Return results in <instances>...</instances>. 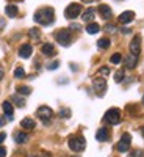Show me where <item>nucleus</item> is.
Instances as JSON below:
<instances>
[{
	"label": "nucleus",
	"mask_w": 144,
	"mask_h": 157,
	"mask_svg": "<svg viewBox=\"0 0 144 157\" xmlns=\"http://www.w3.org/2000/svg\"><path fill=\"white\" fill-rule=\"evenodd\" d=\"M54 21H55V11L50 6L41 8L35 13V22L41 24V25H50V24H54Z\"/></svg>",
	"instance_id": "f257e3e1"
},
{
	"label": "nucleus",
	"mask_w": 144,
	"mask_h": 157,
	"mask_svg": "<svg viewBox=\"0 0 144 157\" xmlns=\"http://www.w3.org/2000/svg\"><path fill=\"white\" fill-rule=\"evenodd\" d=\"M55 39L58 41V44L64 46V47H68L71 46L72 43V35H71V30L69 29H61L55 33Z\"/></svg>",
	"instance_id": "f03ea898"
},
{
	"label": "nucleus",
	"mask_w": 144,
	"mask_h": 157,
	"mask_svg": "<svg viewBox=\"0 0 144 157\" xmlns=\"http://www.w3.org/2000/svg\"><path fill=\"white\" fill-rule=\"evenodd\" d=\"M69 148L74 151V152H82L85 148H86V141H85V137L82 135H74L69 138Z\"/></svg>",
	"instance_id": "7ed1b4c3"
},
{
	"label": "nucleus",
	"mask_w": 144,
	"mask_h": 157,
	"mask_svg": "<svg viewBox=\"0 0 144 157\" xmlns=\"http://www.w3.org/2000/svg\"><path fill=\"white\" fill-rule=\"evenodd\" d=\"M36 115L44 124H49L52 121V118H54V110H52L50 107H47V105H41L36 110Z\"/></svg>",
	"instance_id": "20e7f679"
},
{
	"label": "nucleus",
	"mask_w": 144,
	"mask_h": 157,
	"mask_svg": "<svg viewBox=\"0 0 144 157\" xmlns=\"http://www.w3.org/2000/svg\"><path fill=\"white\" fill-rule=\"evenodd\" d=\"M103 121H105L107 124H111V126L119 124L121 123V112H119V109H110L105 113V116H103Z\"/></svg>",
	"instance_id": "39448f33"
},
{
	"label": "nucleus",
	"mask_w": 144,
	"mask_h": 157,
	"mask_svg": "<svg viewBox=\"0 0 144 157\" xmlns=\"http://www.w3.org/2000/svg\"><path fill=\"white\" fill-rule=\"evenodd\" d=\"M82 13V5L80 3H71L68 5V8L64 10V16H66L68 19H75L80 16Z\"/></svg>",
	"instance_id": "423d86ee"
},
{
	"label": "nucleus",
	"mask_w": 144,
	"mask_h": 157,
	"mask_svg": "<svg viewBox=\"0 0 144 157\" xmlns=\"http://www.w3.org/2000/svg\"><path fill=\"white\" fill-rule=\"evenodd\" d=\"M130 145H132V137H130V134H124L121 137V140L117 141L116 149L119 151V152H127L130 149Z\"/></svg>",
	"instance_id": "0eeeda50"
},
{
	"label": "nucleus",
	"mask_w": 144,
	"mask_h": 157,
	"mask_svg": "<svg viewBox=\"0 0 144 157\" xmlns=\"http://www.w3.org/2000/svg\"><path fill=\"white\" fill-rule=\"evenodd\" d=\"M93 86H94V91L99 96H103V93H105V90H107V80L102 77H96V78H93Z\"/></svg>",
	"instance_id": "6e6552de"
},
{
	"label": "nucleus",
	"mask_w": 144,
	"mask_h": 157,
	"mask_svg": "<svg viewBox=\"0 0 144 157\" xmlns=\"http://www.w3.org/2000/svg\"><path fill=\"white\" fill-rule=\"evenodd\" d=\"M139 50H141V36L136 35L132 39V43H130V52L135 54V55H139Z\"/></svg>",
	"instance_id": "1a4fd4ad"
},
{
	"label": "nucleus",
	"mask_w": 144,
	"mask_h": 157,
	"mask_svg": "<svg viewBox=\"0 0 144 157\" xmlns=\"http://www.w3.org/2000/svg\"><path fill=\"white\" fill-rule=\"evenodd\" d=\"M41 54H44L46 57H54L57 55V49L54 44H50V43H46L41 46Z\"/></svg>",
	"instance_id": "9d476101"
},
{
	"label": "nucleus",
	"mask_w": 144,
	"mask_h": 157,
	"mask_svg": "<svg viewBox=\"0 0 144 157\" xmlns=\"http://www.w3.org/2000/svg\"><path fill=\"white\" fill-rule=\"evenodd\" d=\"M133 19H135V13H133V11H124L122 14L117 17L119 24H124V25H125V24H130Z\"/></svg>",
	"instance_id": "9b49d317"
},
{
	"label": "nucleus",
	"mask_w": 144,
	"mask_h": 157,
	"mask_svg": "<svg viewBox=\"0 0 144 157\" xmlns=\"http://www.w3.org/2000/svg\"><path fill=\"white\" fill-rule=\"evenodd\" d=\"M124 63H125V68H128V69L136 68V64H138V55H135V54H128V55L125 57Z\"/></svg>",
	"instance_id": "f8f14e48"
},
{
	"label": "nucleus",
	"mask_w": 144,
	"mask_h": 157,
	"mask_svg": "<svg viewBox=\"0 0 144 157\" xmlns=\"http://www.w3.org/2000/svg\"><path fill=\"white\" fill-rule=\"evenodd\" d=\"M31 52H33V47L30 44H22L19 47V57L20 58H30L31 57Z\"/></svg>",
	"instance_id": "ddd939ff"
},
{
	"label": "nucleus",
	"mask_w": 144,
	"mask_h": 157,
	"mask_svg": "<svg viewBox=\"0 0 144 157\" xmlns=\"http://www.w3.org/2000/svg\"><path fill=\"white\" fill-rule=\"evenodd\" d=\"M2 109H3L5 116L8 118V121H11V120H13V113H14V109H13V104H11L9 101H5V102L2 104Z\"/></svg>",
	"instance_id": "4468645a"
},
{
	"label": "nucleus",
	"mask_w": 144,
	"mask_h": 157,
	"mask_svg": "<svg viewBox=\"0 0 144 157\" xmlns=\"http://www.w3.org/2000/svg\"><path fill=\"white\" fill-rule=\"evenodd\" d=\"M96 138H97V141H108L110 140V130L107 127H100L96 134Z\"/></svg>",
	"instance_id": "2eb2a0df"
},
{
	"label": "nucleus",
	"mask_w": 144,
	"mask_h": 157,
	"mask_svg": "<svg viewBox=\"0 0 144 157\" xmlns=\"http://www.w3.org/2000/svg\"><path fill=\"white\" fill-rule=\"evenodd\" d=\"M99 13H100V16L105 19V21L111 19V16H113V11H111V8L108 5H100L99 6Z\"/></svg>",
	"instance_id": "dca6fc26"
},
{
	"label": "nucleus",
	"mask_w": 144,
	"mask_h": 157,
	"mask_svg": "<svg viewBox=\"0 0 144 157\" xmlns=\"http://www.w3.org/2000/svg\"><path fill=\"white\" fill-rule=\"evenodd\" d=\"M96 17V10L94 8H88L85 13H83V16H82V19L85 21V22H93V19Z\"/></svg>",
	"instance_id": "f3484780"
},
{
	"label": "nucleus",
	"mask_w": 144,
	"mask_h": 157,
	"mask_svg": "<svg viewBox=\"0 0 144 157\" xmlns=\"http://www.w3.org/2000/svg\"><path fill=\"white\" fill-rule=\"evenodd\" d=\"M86 32H88L89 35H96V33L100 32V25L96 24V22H89V24L86 25Z\"/></svg>",
	"instance_id": "a211bd4d"
},
{
	"label": "nucleus",
	"mask_w": 144,
	"mask_h": 157,
	"mask_svg": "<svg viewBox=\"0 0 144 157\" xmlns=\"http://www.w3.org/2000/svg\"><path fill=\"white\" fill-rule=\"evenodd\" d=\"M14 140H16V143L22 145V143L28 141V134H25V132H16L14 134Z\"/></svg>",
	"instance_id": "6ab92c4d"
},
{
	"label": "nucleus",
	"mask_w": 144,
	"mask_h": 157,
	"mask_svg": "<svg viewBox=\"0 0 144 157\" xmlns=\"http://www.w3.org/2000/svg\"><path fill=\"white\" fill-rule=\"evenodd\" d=\"M20 126H22L24 129L31 130V129H35V121L31 120V118H24V120L20 121Z\"/></svg>",
	"instance_id": "aec40b11"
},
{
	"label": "nucleus",
	"mask_w": 144,
	"mask_h": 157,
	"mask_svg": "<svg viewBox=\"0 0 144 157\" xmlns=\"http://www.w3.org/2000/svg\"><path fill=\"white\" fill-rule=\"evenodd\" d=\"M5 13L9 16V17H14V16H17V13H19V10H17V6L16 5H8L6 8H5Z\"/></svg>",
	"instance_id": "412c9836"
},
{
	"label": "nucleus",
	"mask_w": 144,
	"mask_h": 157,
	"mask_svg": "<svg viewBox=\"0 0 144 157\" xmlns=\"http://www.w3.org/2000/svg\"><path fill=\"white\" fill-rule=\"evenodd\" d=\"M110 39L108 38H100L99 41H97V47L100 49V50H105V49H108L110 47Z\"/></svg>",
	"instance_id": "4be33fe9"
},
{
	"label": "nucleus",
	"mask_w": 144,
	"mask_h": 157,
	"mask_svg": "<svg viewBox=\"0 0 144 157\" xmlns=\"http://www.w3.org/2000/svg\"><path fill=\"white\" fill-rule=\"evenodd\" d=\"M17 93L22 96H28L31 93V90H30V86H17Z\"/></svg>",
	"instance_id": "5701e85b"
},
{
	"label": "nucleus",
	"mask_w": 144,
	"mask_h": 157,
	"mask_svg": "<svg viewBox=\"0 0 144 157\" xmlns=\"http://www.w3.org/2000/svg\"><path fill=\"white\" fill-rule=\"evenodd\" d=\"M125 78V72L121 69V71H117L116 74H114V80H116V83H121L122 80Z\"/></svg>",
	"instance_id": "b1692460"
},
{
	"label": "nucleus",
	"mask_w": 144,
	"mask_h": 157,
	"mask_svg": "<svg viewBox=\"0 0 144 157\" xmlns=\"http://www.w3.org/2000/svg\"><path fill=\"white\" fill-rule=\"evenodd\" d=\"M110 61H111L113 64H119V63L122 61V55H121V54H113L111 58H110Z\"/></svg>",
	"instance_id": "393cba45"
},
{
	"label": "nucleus",
	"mask_w": 144,
	"mask_h": 157,
	"mask_svg": "<svg viewBox=\"0 0 144 157\" xmlns=\"http://www.w3.org/2000/svg\"><path fill=\"white\" fill-rule=\"evenodd\" d=\"M13 101L16 102V105H17V107H24V105H25V101H24L20 96H17V94L13 96Z\"/></svg>",
	"instance_id": "a878e982"
},
{
	"label": "nucleus",
	"mask_w": 144,
	"mask_h": 157,
	"mask_svg": "<svg viewBox=\"0 0 144 157\" xmlns=\"http://www.w3.org/2000/svg\"><path fill=\"white\" fill-rule=\"evenodd\" d=\"M24 75H25V71H24V68L17 66V68L14 69V77H16V78H22Z\"/></svg>",
	"instance_id": "bb28decb"
},
{
	"label": "nucleus",
	"mask_w": 144,
	"mask_h": 157,
	"mask_svg": "<svg viewBox=\"0 0 144 157\" xmlns=\"http://www.w3.org/2000/svg\"><path fill=\"white\" fill-rule=\"evenodd\" d=\"M28 36H30L31 39H39V30H38V29H30Z\"/></svg>",
	"instance_id": "cd10ccee"
},
{
	"label": "nucleus",
	"mask_w": 144,
	"mask_h": 157,
	"mask_svg": "<svg viewBox=\"0 0 144 157\" xmlns=\"http://www.w3.org/2000/svg\"><path fill=\"white\" fill-rule=\"evenodd\" d=\"M60 116H61V118H69V116H71V110H69V109H63V110L60 112Z\"/></svg>",
	"instance_id": "c85d7f7f"
},
{
	"label": "nucleus",
	"mask_w": 144,
	"mask_h": 157,
	"mask_svg": "<svg viewBox=\"0 0 144 157\" xmlns=\"http://www.w3.org/2000/svg\"><path fill=\"white\" fill-rule=\"evenodd\" d=\"M58 66H60V61H52V63H49V69L50 71H54V69H58Z\"/></svg>",
	"instance_id": "c756f323"
},
{
	"label": "nucleus",
	"mask_w": 144,
	"mask_h": 157,
	"mask_svg": "<svg viewBox=\"0 0 144 157\" xmlns=\"http://www.w3.org/2000/svg\"><path fill=\"white\" fill-rule=\"evenodd\" d=\"M130 157H144V152L141 149H136V151H133L132 154H130Z\"/></svg>",
	"instance_id": "7c9ffc66"
},
{
	"label": "nucleus",
	"mask_w": 144,
	"mask_h": 157,
	"mask_svg": "<svg viewBox=\"0 0 144 157\" xmlns=\"http://www.w3.org/2000/svg\"><path fill=\"white\" fill-rule=\"evenodd\" d=\"M99 74H100V75H108V74H110V68H107V66L100 68V69H99Z\"/></svg>",
	"instance_id": "2f4dec72"
},
{
	"label": "nucleus",
	"mask_w": 144,
	"mask_h": 157,
	"mask_svg": "<svg viewBox=\"0 0 144 157\" xmlns=\"http://www.w3.org/2000/svg\"><path fill=\"white\" fill-rule=\"evenodd\" d=\"M105 30H107L108 33H114V32H116V27H114V25H111V24H108L107 27H105Z\"/></svg>",
	"instance_id": "473e14b6"
},
{
	"label": "nucleus",
	"mask_w": 144,
	"mask_h": 157,
	"mask_svg": "<svg viewBox=\"0 0 144 157\" xmlns=\"http://www.w3.org/2000/svg\"><path fill=\"white\" fill-rule=\"evenodd\" d=\"M6 155V149L3 146H0V157H5Z\"/></svg>",
	"instance_id": "72a5a7b5"
},
{
	"label": "nucleus",
	"mask_w": 144,
	"mask_h": 157,
	"mask_svg": "<svg viewBox=\"0 0 144 157\" xmlns=\"http://www.w3.org/2000/svg\"><path fill=\"white\" fill-rule=\"evenodd\" d=\"M8 121V118H0V127L2 126H5V123Z\"/></svg>",
	"instance_id": "f704fd0d"
},
{
	"label": "nucleus",
	"mask_w": 144,
	"mask_h": 157,
	"mask_svg": "<svg viewBox=\"0 0 144 157\" xmlns=\"http://www.w3.org/2000/svg\"><path fill=\"white\" fill-rule=\"evenodd\" d=\"M5 138H6V134H5V132H2V134H0V143H2Z\"/></svg>",
	"instance_id": "c9c22d12"
},
{
	"label": "nucleus",
	"mask_w": 144,
	"mask_h": 157,
	"mask_svg": "<svg viewBox=\"0 0 144 157\" xmlns=\"http://www.w3.org/2000/svg\"><path fill=\"white\" fill-rule=\"evenodd\" d=\"M3 75H5V71H3V68H2V66H0V80L3 78Z\"/></svg>",
	"instance_id": "e433bc0d"
},
{
	"label": "nucleus",
	"mask_w": 144,
	"mask_h": 157,
	"mask_svg": "<svg viewBox=\"0 0 144 157\" xmlns=\"http://www.w3.org/2000/svg\"><path fill=\"white\" fill-rule=\"evenodd\" d=\"M3 27H5V21H3V19H0V30H2Z\"/></svg>",
	"instance_id": "4c0bfd02"
},
{
	"label": "nucleus",
	"mask_w": 144,
	"mask_h": 157,
	"mask_svg": "<svg viewBox=\"0 0 144 157\" xmlns=\"http://www.w3.org/2000/svg\"><path fill=\"white\" fill-rule=\"evenodd\" d=\"M82 2H85V3H93V2H96V0H82Z\"/></svg>",
	"instance_id": "58836bf2"
},
{
	"label": "nucleus",
	"mask_w": 144,
	"mask_h": 157,
	"mask_svg": "<svg viewBox=\"0 0 144 157\" xmlns=\"http://www.w3.org/2000/svg\"><path fill=\"white\" fill-rule=\"evenodd\" d=\"M122 33L127 35V33H130V30H128V29H122Z\"/></svg>",
	"instance_id": "ea45409f"
},
{
	"label": "nucleus",
	"mask_w": 144,
	"mask_h": 157,
	"mask_svg": "<svg viewBox=\"0 0 144 157\" xmlns=\"http://www.w3.org/2000/svg\"><path fill=\"white\" fill-rule=\"evenodd\" d=\"M141 134H142V137H144V126L141 127Z\"/></svg>",
	"instance_id": "a19ab883"
},
{
	"label": "nucleus",
	"mask_w": 144,
	"mask_h": 157,
	"mask_svg": "<svg viewBox=\"0 0 144 157\" xmlns=\"http://www.w3.org/2000/svg\"><path fill=\"white\" fill-rule=\"evenodd\" d=\"M28 157H36V155H28Z\"/></svg>",
	"instance_id": "79ce46f5"
},
{
	"label": "nucleus",
	"mask_w": 144,
	"mask_h": 157,
	"mask_svg": "<svg viewBox=\"0 0 144 157\" xmlns=\"http://www.w3.org/2000/svg\"><path fill=\"white\" fill-rule=\"evenodd\" d=\"M142 104H144V96H142Z\"/></svg>",
	"instance_id": "37998d69"
}]
</instances>
